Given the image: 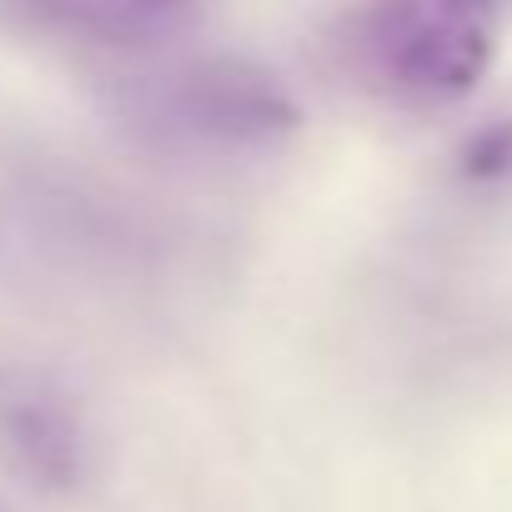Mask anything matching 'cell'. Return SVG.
I'll list each match as a JSON object with an SVG mask.
<instances>
[{"label": "cell", "instance_id": "6da1fadb", "mask_svg": "<svg viewBox=\"0 0 512 512\" xmlns=\"http://www.w3.org/2000/svg\"><path fill=\"white\" fill-rule=\"evenodd\" d=\"M352 51L387 101L452 106L497 56V0H367Z\"/></svg>", "mask_w": 512, "mask_h": 512}, {"label": "cell", "instance_id": "277c9868", "mask_svg": "<svg viewBox=\"0 0 512 512\" xmlns=\"http://www.w3.org/2000/svg\"><path fill=\"white\" fill-rule=\"evenodd\" d=\"M191 0H0L16 31L66 46H136L166 31Z\"/></svg>", "mask_w": 512, "mask_h": 512}, {"label": "cell", "instance_id": "5b68a950", "mask_svg": "<svg viewBox=\"0 0 512 512\" xmlns=\"http://www.w3.org/2000/svg\"><path fill=\"white\" fill-rule=\"evenodd\" d=\"M462 176L477 186H497L512 181V116L497 126H482L467 146H462Z\"/></svg>", "mask_w": 512, "mask_h": 512}, {"label": "cell", "instance_id": "3957f363", "mask_svg": "<svg viewBox=\"0 0 512 512\" xmlns=\"http://www.w3.org/2000/svg\"><path fill=\"white\" fill-rule=\"evenodd\" d=\"M0 457L41 492H71L86 482L96 442L81 407L46 377H0Z\"/></svg>", "mask_w": 512, "mask_h": 512}, {"label": "cell", "instance_id": "7a4b0ae2", "mask_svg": "<svg viewBox=\"0 0 512 512\" xmlns=\"http://www.w3.org/2000/svg\"><path fill=\"white\" fill-rule=\"evenodd\" d=\"M136 116L156 136L216 156L272 151L302 126V106L282 76L236 56L186 61L166 76H151Z\"/></svg>", "mask_w": 512, "mask_h": 512}]
</instances>
